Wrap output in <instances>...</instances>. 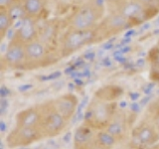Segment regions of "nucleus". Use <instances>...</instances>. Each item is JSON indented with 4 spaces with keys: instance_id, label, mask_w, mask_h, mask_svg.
<instances>
[{
    "instance_id": "10",
    "label": "nucleus",
    "mask_w": 159,
    "mask_h": 149,
    "mask_svg": "<svg viewBox=\"0 0 159 149\" xmlns=\"http://www.w3.org/2000/svg\"><path fill=\"white\" fill-rule=\"evenodd\" d=\"M13 37L24 45L39 39V25L37 20L29 16L22 19Z\"/></svg>"
},
{
    "instance_id": "12",
    "label": "nucleus",
    "mask_w": 159,
    "mask_h": 149,
    "mask_svg": "<svg viewBox=\"0 0 159 149\" xmlns=\"http://www.w3.org/2000/svg\"><path fill=\"white\" fill-rule=\"evenodd\" d=\"M43 119V111L40 107L31 106L19 111L15 117L16 126L40 127Z\"/></svg>"
},
{
    "instance_id": "20",
    "label": "nucleus",
    "mask_w": 159,
    "mask_h": 149,
    "mask_svg": "<svg viewBox=\"0 0 159 149\" xmlns=\"http://www.w3.org/2000/svg\"><path fill=\"white\" fill-rule=\"evenodd\" d=\"M6 9H7V11L9 12L10 16H11L12 19L14 20V22L18 21V20L21 21L22 19H24L25 17L27 16L26 12H25L22 0H15V1Z\"/></svg>"
},
{
    "instance_id": "31",
    "label": "nucleus",
    "mask_w": 159,
    "mask_h": 149,
    "mask_svg": "<svg viewBox=\"0 0 159 149\" xmlns=\"http://www.w3.org/2000/svg\"><path fill=\"white\" fill-rule=\"evenodd\" d=\"M32 88H33V84H23V86H21L19 88V91L20 92H27V91H29V89H31Z\"/></svg>"
},
{
    "instance_id": "29",
    "label": "nucleus",
    "mask_w": 159,
    "mask_h": 149,
    "mask_svg": "<svg viewBox=\"0 0 159 149\" xmlns=\"http://www.w3.org/2000/svg\"><path fill=\"white\" fill-rule=\"evenodd\" d=\"M15 0H0V8H8Z\"/></svg>"
},
{
    "instance_id": "13",
    "label": "nucleus",
    "mask_w": 159,
    "mask_h": 149,
    "mask_svg": "<svg viewBox=\"0 0 159 149\" xmlns=\"http://www.w3.org/2000/svg\"><path fill=\"white\" fill-rule=\"evenodd\" d=\"M133 139L134 142L140 146L153 145L159 140V132L154 125L141 124L134 130Z\"/></svg>"
},
{
    "instance_id": "5",
    "label": "nucleus",
    "mask_w": 159,
    "mask_h": 149,
    "mask_svg": "<svg viewBox=\"0 0 159 149\" xmlns=\"http://www.w3.org/2000/svg\"><path fill=\"white\" fill-rule=\"evenodd\" d=\"M49 46L40 39L25 45V66L24 69L34 70L49 65L51 61Z\"/></svg>"
},
{
    "instance_id": "34",
    "label": "nucleus",
    "mask_w": 159,
    "mask_h": 149,
    "mask_svg": "<svg viewBox=\"0 0 159 149\" xmlns=\"http://www.w3.org/2000/svg\"><path fill=\"white\" fill-rule=\"evenodd\" d=\"M119 106H120V107H121V108H123V107H125V106H127V104H126V102H120V103H119Z\"/></svg>"
},
{
    "instance_id": "35",
    "label": "nucleus",
    "mask_w": 159,
    "mask_h": 149,
    "mask_svg": "<svg viewBox=\"0 0 159 149\" xmlns=\"http://www.w3.org/2000/svg\"><path fill=\"white\" fill-rule=\"evenodd\" d=\"M152 149H159V148H152Z\"/></svg>"
},
{
    "instance_id": "14",
    "label": "nucleus",
    "mask_w": 159,
    "mask_h": 149,
    "mask_svg": "<svg viewBox=\"0 0 159 149\" xmlns=\"http://www.w3.org/2000/svg\"><path fill=\"white\" fill-rule=\"evenodd\" d=\"M60 29V21L58 19H51L44 22L39 27V39L50 46L57 37Z\"/></svg>"
},
{
    "instance_id": "6",
    "label": "nucleus",
    "mask_w": 159,
    "mask_h": 149,
    "mask_svg": "<svg viewBox=\"0 0 159 149\" xmlns=\"http://www.w3.org/2000/svg\"><path fill=\"white\" fill-rule=\"evenodd\" d=\"M131 26V23L126 18H124L118 12L114 11L106 15L94 30L97 32L98 40H102L120 33Z\"/></svg>"
},
{
    "instance_id": "7",
    "label": "nucleus",
    "mask_w": 159,
    "mask_h": 149,
    "mask_svg": "<svg viewBox=\"0 0 159 149\" xmlns=\"http://www.w3.org/2000/svg\"><path fill=\"white\" fill-rule=\"evenodd\" d=\"M44 137L40 127L16 126L6 137V144L9 148L24 147L36 142Z\"/></svg>"
},
{
    "instance_id": "19",
    "label": "nucleus",
    "mask_w": 159,
    "mask_h": 149,
    "mask_svg": "<svg viewBox=\"0 0 159 149\" xmlns=\"http://www.w3.org/2000/svg\"><path fill=\"white\" fill-rule=\"evenodd\" d=\"M14 24V20L10 16L6 8H0V38L4 39L10 28Z\"/></svg>"
},
{
    "instance_id": "9",
    "label": "nucleus",
    "mask_w": 159,
    "mask_h": 149,
    "mask_svg": "<svg viewBox=\"0 0 159 149\" xmlns=\"http://www.w3.org/2000/svg\"><path fill=\"white\" fill-rule=\"evenodd\" d=\"M3 63L12 69L24 68L25 66V45L12 37L3 55Z\"/></svg>"
},
{
    "instance_id": "18",
    "label": "nucleus",
    "mask_w": 159,
    "mask_h": 149,
    "mask_svg": "<svg viewBox=\"0 0 159 149\" xmlns=\"http://www.w3.org/2000/svg\"><path fill=\"white\" fill-rule=\"evenodd\" d=\"M94 139H96L98 145L103 149H111L117 142V139L107 130H102L98 132L97 135L94 136Z\"/></svg>"
},
{
    "instance_id": "21",
    "label": "nucleus",
    "mask_w": 159,
    "mask_h": 149,
    "mask_svg": "<svg viewBox=\"0 0 159 149\" xmlns=\"http://www.w3.org/2000/svg\"><path fill=\"white\" fill-rule=\"evenodd\" d=\"M126 0H104V3H106V5L108 7L109 12H114Z\"/></svg>"
},
{
    "instance_id": "8",
    "label": "nucleus",
    "mask_w": 159,
    "mask_h": 149,
    "mask_svg": "<svg viewBox=\"0 0 159 149\" xmlns=\"http://www.w3.org/2000/svg\"><path fill=\"white\" fill-rule=\"evenodd\" d=\"M42 111L43 119L40 124V129L44 137L52 138L61 133L68 121L54 108L53 103H49L48 108L42 109Z\"/></svg>"
},
{
    "instance_id": "4",
    "label": "nucleus",
    "mask_w": 159,
    "mask_h": 149,
    "mask_svg": "<svg viewBox=\"0 0 159 149\" xmlns=\"http://www.w3.org/2000/svg\"><path fill=\"white\" fill-rule=\"evenodd\" d=\"M155 6H145L137 0H126L122 3L116 10V12L121 14L124 18H126L131 25L142 23L146 20L152 18L156 15L158 9Z\"/></svg>"
},
{
    "instance_id": "25",
    "label": "nucleus",
    "mask_w": 159,
    "mask_h": 149,
    "mask_svg": "<svg viewBox=\"0 0 159 149\" xmlns=\"http://www.w3.org/2000/svg\"><path fill=\"white\" fill-rule=\"evenodd\" d=\"M72 138H73L72 132H71V131H67L66 133H64L62 140H63L64 144H66V145H68V144H70V143L72 142Z\"/></svg>"
},
{
    "instance_id": "1",
    "label": "nucleus",
    "mask_w": 159,
    "mask_h": 149,
    "mask_svg": "<svg viewBox=\"0 0 159 149\" xmlns=\"http://www.w3.org/2000/svg\"><path fill=\"white\" fill-rule=\"evenodd\" d=\"M103 4L97 1L77 6L65 19L68 29L73 30H93L104 17Z\"/></svg>"
},
{
    "instance_id": "23",
    "label": "nucleus",
    "mask_w": 159,
    "mask_h": 149,
    "mask_svg": "<svg viewBox=\"0 0 159 149\" xmlns=\"http://www.w3.org/2000/svg\"><path fill=\"white\" fill-rule=\"evenodd\" d=\"M89 97L86 96V97H84L82 99H81V102H80L79 103V106H78V111H77V114L79 115L80 113H83V109L86 107L88 106V103H89Z\"/></svg>"
},
{
    "instance_id": "16",
    "label": "nucleus",
    "mask_w": 159,
    "mask_h": 149,
    "mask_svg": "<svg viewBox=\"0 0 159 149\" xmlns=\"http://www.w3.org/2000/svg\"><path fill=\"white\" fill-rule=\"evenodd\" d=\"M22 2L27 16L38 20L46 8L48 0H23Z\"/></svg>"
},
{
    "instance_id": "17",
    "label": "nucleus",
    "mask_w": 159,
    "mask_h": 149,
    "mask_svg": "<svg viewBox=\"0 0 159 149\" xmlns=\"http://www.w3.org/2000/svg\"><path fill=\"white\" fill-rule=\"evenodd\" d=\"M106 130L116 139L122 138L124 136V133H125V120L121 116L114 115L113 119L107 126Z\"/></svg>"
},
{
    "instance_id": "2",
    "label": "nucleus",
    "mask_w": 159,
    "mask_h": 149,
    "mask_svg": "<svg viewBox=\"0 0 159 149\" xmlns=\"http://www.w3.org/2000/svg\"><path fill=\"white\" fill-rule=\"evenodd\" d=\"M98 41L96 30H73L68 29L61 38V54L66 57L89 44Z\"/></svg>"
},
{
    "instance_id": "33",
    "label": "nucleus",
    "mask_w": 159,
    "mask_h": 149,
    "mask_svg": "<svg viewBox=\"0 0 159 149\" xmlns=\"http://www.w3.org/2000/svg\"><path fill=\"white\" fill-rule=\"evenodd\" d=\"M139 107H140V106H139V104L135 102L131 104V109L133 111H139Z\"/></svg>"
},
{
    "instance_id": "30",
    "label": "nucleus",
    "mask_w": 159,
    "mask_h": 149,
    "mask_svg": "<svg viewBox=\"0 0 159 149\" xmlns=\"http://www.w3.org/2000/svg\"><path fill=\"white\" fill-rule=\"evenodd\" d=\"M9 93L10 91L8 88H6L4 86L1 88V91H0V93H1V98H4V97H7V96H9Z\"/></svg>"
},
{
    "instance_id": "32",
    "label": "nucleus",
    "mask_w": 159,
    "mask_h": 149,
    "mask_svg": "<svg viewBox=\"0 0 159 149\" xmlns=\"http://www.w3.org/2000/svg\"><path fill=\"white\" fill-rule=\"evenodd\" d=\"M6 129H7L6 122H5L3 119H1V121H0V131H1V133H4L6 131Z\"/></svg>"
},
{
    "instance_id": "22",
    "label": "nucleus",
    "mask_w": 159,
    "mask_h": 149,
    "mask_svg": "<svg viewBox=\"0 0 159 149\" xmlns=\"http://www.w3.org/2000/svg\"><path fill=\"white\" fill-rule=\"evenodd\" d=\"M9 108V101L7 97L1 98L0 101V112H1V115H4L5 112L8 111Z\"/></svg>"
},
{
    "instance_id": "24",
    "label": "nucleus",
    "mask_w": 159,
    "mask_h": 149,
    "mask_svg": "<svg viewBox=\"0 0 159 149\" xmlns=\"http://www.w3.org/2000/svg\"><path fill=\"white\" fill-rule=\"evenodd\" d=\"M45 146L47 149H60V144L53 139H48L45 143Z\"/></svg>"
},
{
    "instance_id": "28",
    "label": "nucleus",
    "mask_w": 159,
    "mask_h": 149,
    "mask_svg": "<svg viewBox=\"0 0 159 149\" xmlns=\"http://www.w3.org/2000/svg\"><path fill=\"white\" fill-rule=\"evenodd\" d=\"M137 1L145 5V6H155L157 0H137Z\"/></svg>"
},
{
    "instance_id": "11",
    "label": "nucleus",
    "mask_w": 159,
    "mask_h": 149,
    "mask_svg": "<svg viewBox=\"0 0 159 149\" xmlns=\"http://www.w3.org/2000/svg\"><path fill=\"white\" fill-rule=\"evenodd\" d=\"M53 106L61 115L69 121L73 118L75 113L78 111L79 101L78 97L73 93H66L54 99L52 102Z\"/></svg>"
},
{
    "instance_id": "15",
    "label": "nucleus",
    "mask_w": 159,
    "mask_h": 149,
    "mask_svg": "<svg viewBox=\"0 0 159 149\" xmlns=\"http://www.w3.org/2000/svg\"><path fill=\"white\" fill-rule=\"evenodd\" d=\"M93 139L94 136L92 127L89 125H87V124H83V125L79 126L76 129V131L74 133L73 140L75 147L78 149H82L91 143Z\"/></svg>"
},
{
    "instance_id": "36",
    "label": "nucleus",
    "mask_w": 159,
    "mask_h": 149,
    "mask_svg": "<svg viewBox=\"0 0 159 149\" xmlns=\"http://www.w3.org/2000/svg\"><path fill=\"white\" fill-rule=\"evenodd\" d=\"M22 1H23V0H22Z\"/></svg>"
},
{
    "instance_id": "26",
    "label": "nucleus",
    "mask_w": 159,
    "mask_h": 149,
    "mask_svg": "<svg viewBox=\"0 0 159 149\" xmlns=\"http://www.w3.org/2000/svg\"><path fill=\"white\" fill-rule=\"evenodd\" d=\"M153 125L157 129V131L159 132V106L156 109V112L153 116Z\"/></svg>"
},
{
    "instance_id": "27",
    "label": "nucleus",
    "mask_w": 159,
    "mask_h": 149,
    "mask_svg": "<svg viewBox=\"0 0 159 149\" xmlns=\"http://www.w3.org/2000/svg\"><path fill=\"white\" fill-rule=\"evenodd\" d=\"M70 2L75 4L76 6H81V5H84V4H87V3H89V2H93V1H97V0H69Z\"/></svg>"
},
{
    "instance_id": "3",
    "label": "nucleus",
    "mask_w": 159,
    "mask_h": 149,
    "mask_svg": "<svg viewBox=\"0 0 159 149\" xmlns=\"http://www.w3.org/2000/svg\"><path fill=\"white\" fill-rule=\"evenodd\" d=\"M114 104L102 101L89 103L84 113V120L89 126H107L114 117Z\"/></svg>"
}]
</instances>
